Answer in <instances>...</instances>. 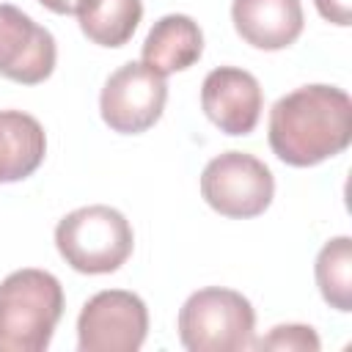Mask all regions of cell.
<instances>
[{
    "label": "cell",
    "instance_id": "cell-1",
    "mask_svg": "<svg viewBox=\"0 0 352 352\" xmlns=\"http://www.w3.org/2000/svg\"><path fill=\"white\" fill-rule=\"evenodd\" d=\"M352 140V99L336 85H302L270 110V146L294 168L319 165Z\"/></svg>",
    "mask_w": 352,
    "mask_h": 352
},
{
    "label": "cell",
    "instance_id": "cell-2",
    "mask_svg": "<svg viewBox=\"0 0 352 352\" xmlns=\"http://www.w3.org/2000/svg\"><path fill=\"white\" fill-rule=\"evenodd\" d=\"M63 316V286L44 270H16L0 283V352H44Z\"/></svg>",
    "mask_w": 352,
    "mask_h": 352
},
{
    "label": "cell",
    "instance_id": "cell-3",
    "mask_svg": "<svg viewBox=\"0 0 352 352\" xmlns=\"http://www.w3.org/2000/svg\"><path fill=\"white\" fill-rule=\"evenodd\" d=\"M55 245L72 270L104 275L129 258L135 234L118 209L96 204L69 212L55 228Z\"/></svg>",
    "mask_w": 352,
    "mask_h": 352
},
{
    "label": "cell",
    "instance_id": "cell-4",
    "mask_svg": "<svg viewBox=\"0 0 352 352\" xmlns=\"http://www.w3.org/2000/svg\"><path fill=\"white\" fill-rule=\"evenodd\" d=\"M256 311L234 289H198L179 311V341L190 352H242L253 346Z\"/></svg>",
    "mask_w": 352,
    "mask_h": 352
},
{
    "label": "cell",
    "instance_id": "cell-5",
    "mask_svg": "<svg viewBox=\"0 0 352 352\" xmlns=\"http://www.w3.org/2000/svg\"><path fill=\"white\" fill-rule=\"evenodd\" d=\"M204 201L226 217H256L275 195V179L270 168L245 151H226L206 162L201 173Z\"/></svg>",
    "mask_w": 352,
    "mask_h": 352
},
{
    "label": "cell",
    "instance_id": "cell-6",
    "mask_svg": "<svg viewBox=\"0 0 352 352\" xmlns=\"http://www.w3.org/2000/svg\"><path fill=\"white\" fill-rule=\"evenodd\" d=\"M146 333V302L124 289H104L94 294L77 316L80 352H138Z\"/></svg>",
    "mask_w": 352,
    "mask_h": 352
},
{
    "label": "cell",
    "instance_id": "cell-7",
    "mask_svg": "<svg viewBox=\"0 0 352 352\" xmlns=\"http://www.w3.org/2000/svg\"><path fill=\"white\" fill-rule=\"evenodd\" d=\"M168 82L160 72L146 63H124L116 69L99 96V110L104 124L121 135H138L154 126L165 110Z\"/></svg>",
    "mask_w": 352,
    "mask_h": 352
},
{
    "label": "cell",
    "instance_id": "cell-8",
    "mask_svg": "<svg viewBox=\"0 0 352 352\" xmlns=\"http://www.w3.org/2000/svg\"><path fill=\"white\" fill-rule=\"evenodd\" d=\"M55 58L52 33L16 6L0 3V74L22 85H36L52 74Z\"/></svg>",
    "mask_w": 352,
    "mask_h": 352
},
{
    "label": "cell",
    "instance_id": "cell-9",
    "mask_svg": "<svg viewBox=\"0 0 352 352\" xmlns=\"http://www.w3.org/2000/svg\"><path fill=\"white\" fill-rule=\"evenodd\" d=\"M261 85L236 66L212 69L201 85V107L226 135H250L261 118Z\"/></svg>",
    "mask_w": 352,
    "mask_h": 352
},
{
    "label": "cell",
    "instance_id": "cell-10",
    "mask_svg": "<svg viewBox=\"0 0 352 352\" xmlns=\"http://www.w3.org/2000/svg\"><path fill=\"white\" fill-rule=\"evenodd\" d=\"M231 19L236 33L256 50H283L302 33L300 0H234Z\"/></svg>",
    "mask_w": 352,
    "mask_h": 352
},
{
    "label": "cell",
    "instance_id": "cell-11",
    "mask_svg": "<svg viewBox=\"0 0 352 352\" xmlns=\"http://www.w3.org/2000/svg\"><path fill=\"white\" fill-rule=\"evenodd\" d=\"M204 52V33L187 14H168L154 22L143 41V63L154 72L173 74L190 69Z\"/></svg>",
    "mask_w": 352,
    "mask_h": 352
},
{
    "label": "cell",
    "instance_id": "cell-12",
    "mask_svg": "<svg viewBox=\"0 0 352 352\" xmlns=\"http://www.w3.org/2000/svg\"><path fill=\"white\" fill-rule=\"evenodd\" d=\"M47 154L41 124L22 110H0V184L30 176Z\"/></svg>",
    "mask_w": 352,
    "mask_h": 352
},
{
    "label": "cell",
    "instance_id": "cell-13",
    "mask_svg": "<svg viewBox=\"0 0 352 352\" xmlns=\"http://www.w3.org/2000/svg\"><path fill=\"white\" fill-rule=\"evenodd\" d=\"M143 16L140 0H85L77 11L80 30L99 47H124Z\"/></svg>",
    "mask_w": 352,
    "mask_h": 352
},
{
    "label": "cell",
    "instance_id": "cell-14",
    "mask_svg": "<svg viewBox=\"0 0 352 352\" xmlns=\"http://www.w3.org/2000/svg\"><path fill=\"white\" fill-rule=\"evenodd\" d=\"M316 286L336 311H352V239L336 236L316 256Z\"/></svg>",
    "mask_w": 352,
    "mask_h": 352
},
{
    "label": "cell",
    "instance_id": "cell-15",
    "mask_svg": "<svg viewBox=\"0 0 352 352\" xmlns=\"http://www.w3.org/2000/svg\"><path fill=\"white\" fill-rule=\"evenodd\" d=\"M256 349H286V352H319V336L305 324H278L270 336L253 341Z\"/></svg>",
    "mask_w": 352,
    "mask_h": 352
},
{
    "label": "cell",
    "instance_id": "cell-16",
    "mask_svg": "<svg viewBox=\"0 0 352 352\" xmlns=\"http://www.w3.org/2000/svg\"><path fill=\"white\" fill-rule=\"evenodd\" d=\"M314 3H316V11L327 22L341 25V28L352 22V0H314Z\"/></svg>",
    "mask_w": 352,
    "mask_h": 352
},
{
    "label": "cell",
    "instance_id": "cell-17",
    "mask_svg": "<svg viewBox=\"0 0 352 352\" xmlns=\"http://www.w3.org/2000/svg\"><path fill=\"white\" fill-rule=\"evenodd\" d=\"M38 3L55 14H77L85 0H38Z\"/></svg>",
    "mask_w": 352,
    "mask_h": 352
}]
</instances>
